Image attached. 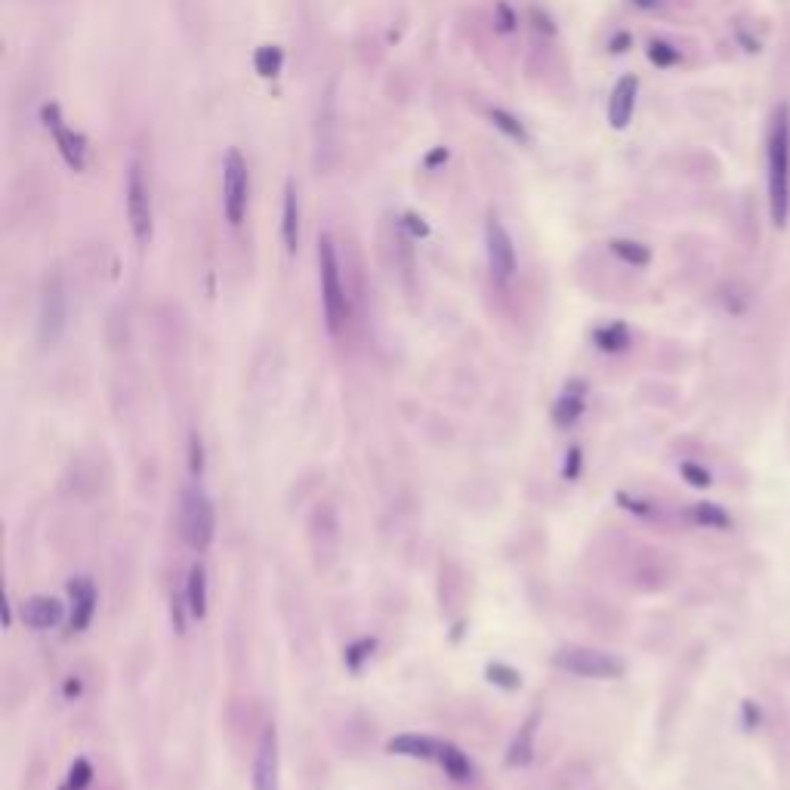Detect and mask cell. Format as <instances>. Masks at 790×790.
I'll use <instances>...</instances> for the list:
<instances>
[{
    "label": "cell",
    "instance_id": "25",
    "mask_svg": "<svg viewBox=\"0 0 790 790\" xmlns=\"http://www.w3.org/2000/svg\"><path fill=\"white\" fill-rule=\"evenodd\" d=\"M645 53H649V62L655 68H673L679 62V50L670 41H661V38L649 41V50H645Z\"/></svg>",
    "mask_w": 790,
    "mask_h": 790
},
{
    "label": "cell",
    "instance_id": "15",
    "mask_svg": "<svg viewBox=\"0 0 790 790\" xmlns=\"http://www.w3.org/2000/svg\"><path fill=\"white\" fill-rule=\"evenodd\" d=\"M389 753L395 757H408V760H436L439 753V741L426 738V735H395L389 744H386Z\"/></svg>",
    "mask_w": 790,
    "mask_h": 790
},
{
    "label": "cell",
    "instance_id": "31",
    "mask_svg": "<svg viewBox=\"0 0 790 790\" xmlns=\"http://www.w3.org/2000/svg\"><path fill=\"white\" fill-rule=\"evenodd\" d=\"M189 463H192V476L204 473V442L198 433H192V439H189Z\"/></svg>",
    "mask_w": 790,
    "mask_h": 790
},
{
    "label": "cell",
    "instance_id": "33",
    "mask_svg": "<svg viewBox=\"0 0 790 790\" xmlns=\"http://www.w3.org/2000/svg\"><path fill=\"white\" fill-rule=\"evenodd\" d=\"M402 226H405V229H408L414 238H426V235H429V226H426V220L420 217V213H414V210H411V213H405V223H402Z\"/></svg>",
    "mask_w": 790,
    "mask_h": 790
},
{
    "label": "cell",
    "instance_id": "23",
    "mask_svg": "<svg viewBox=\"0 0 790 790\" xmlns=\"http://www.w3.org/2000/svg\"><path fill=\"white\" fill-rule=\"evenodd\" d=\"M488 118H491V124H494L500 133L510 136L513 142H519V146H528V142H531V136H528L525 124H522L516 115H510V112H504V109H491V112H488Z\"/></svg>",
    "mask_w": 790,
    "mask_h": 790
},
{
    "label": "cell",
    "instance_id": "20",
    "mask_svg": "<svg viewBox=\"0 0 790 790\" xmlns=\"http://www.w3.org/2000/svg\"><path fill=\"white\" fill-rule=\"evenodd\" d=\"M254 68H257V75L272 81L281 75V68H284V50L278 44H263L254 50Z\"/></svg>",
    "mask_w": 790,
    "mask_h": 790
},
{
    "label": "cell",
    "instance_id": "39",
    "mask_svg": "<svg viewBox=\"0 0 790 790\" xmlns=\"http://www.w3.org/2000/svg\"><path fill=\"white\" fill-rule=\"evenodd\" d=\"M68 695H78L81 692V682H68V689H65Z\"/></svg>",
    "mask_w": 790,
    "mask_h": 790
},
{
    "label": "cell",
    "instance_id": "13",
    "mask_svg": "<svg viewBox=\"0 0 790 790\" xmlns=\"http://www.w3.org/2000/svg\"><path fill=\"white\" fill-rule=\"evenodd\" d=\"M68 596H71V618L68 627L71 633H84L96 615V587L90 578H75L68 584Z\"/></svg>",
    "mask_w": 790,
    "mask_h": 790
},
{
    "label": "cell",
    "instance_id": "21",
    "mask_svg": "<svg viewBox=\"0 0 790 790\" xmlns=\"http://www.w3.org/2000/svg\"><path fill=\"white\" fill-rule=\"evenodd\" d=\"M612 254L618 260H624L627 266H649L652 263V250L645 247L642 241H633V238H615L612 244Z\"/></svg>",
    "mask_w": 790,
    "mask_h": 790
},
{
    "label": "cell",
    "instance_id": "29",
    "mask_svg": "<svg viewBox=\"0 0 790 790\" xmlns=\"http://www.w3.org/2000/svg\"><path fill=\"white\" fill-rule=\"evenodd\" d=\"M494 25H497L500 34H513L516 25H519V16L513 13L510 4H504V0H500V4H494Z\"/></svg>",
    "mask_w": 790,
    "mask_h": 790
},
{
    "label": "cell",
    "instance_id": "2",
    "mask_svg": "<svg viewBox=\"0 0 790 790\" xmlns=\"http://www.w3.org/2000/svg\"><path fill=\"white\" fill-rule=\"evenodd\" d=\"M318 284H321V309H325L328 331L340 334L349 318V300L343 291L340 260H337V247L331 235L318 238Z\"/></svg>",
    "mask_w": 790,
    "mask_h": 790
},
{
    "label": "cell",
    "instance_id": "11",
    "mask_svg": "<svg viewBox=\"0 0 790 790\" xmlns=\"http://www.w3.org/2000/svg\"><path fill=\"white\" fill-rule=\"evenodd\" d=\"M636 99H639V78L636 75H624L615 87L612 96H608V124L615 130H627L636 112Z\"/></svg>",
    "mask_w": 790,
    "mask_h": 790
},
{
    "label": "cell",
    "instance_id": "1",
    "mask_svg": "<svg viewBox=\"0 0 790 790\" xmlns=\"http://www.w3.org/2000/svg\"><path fill=\"white\" fill-rule=\"evenodd\" d=\"M769 213L778 229L790 217V105H778L769 127Z\"/></svg>",
    "mask_w": 790,
    "mask_h": 790
},
{
    "label": "cell",
    "instance_id": "30",
    "mask_svg": "<svg viewBox=\"0 0 790 790\" xmlns=\"http://www.w3.org/2000/svg\"><path fill=\"white\" fill-rule=\"evenodd\" d=\"M679 473H682V479H686L689 485H695V488H710L713 485L710 470H704V466H698V463H682Z\"/></svg>",
    "mask_w": 790,
    "mask_h": 790
},
{
    "label": "cell",
    "instance_id": "18",
    "mask_svg": "<svg viewBox=\"0 0 790 790\" xmlns=\"http://www.w3.org/2000/svg\"><path fill=\"white\" fill-rule=\"evenodd\" d=\"M186 602H189V612L192 618H204L207 615V571L201 562H195L189 568V581H186Z\"/></svg>",
    "mask_w": 790,
    "mask_h": 790
},
{
    "label": "cell",
    "instance_id": "5",
    "mask_svg": "<svg viewBox=\"0 0 790 790\" xmlns=\"http://www.w3.org/2000/svg\"><path fill=\"white\" fill-rule=\"evenodd\" d=\"M127 220L133 229V238L139 244H149L155 235V210H152V192H149V179L139 161L130 164L127 170Z\"/></svg>",
    "mask_w": 790,
    "mask_h": 790
},
{
    "label": "cell",
    "instance_id": "28",
    "mask_svg": "<svg viewBox=\"0 0 790 790\" xmlns=\"http://www.w3.org/2000/svg\"><path fill=\"white\" fill-rule=\"evenodd\" d=\"M90 781H93V766L87 760H75V766L68 769L65 790H84V787H90Z\"/></svg>",
    "mask_w": 790,
    "mask_h": 790
},
{
    "label": "cell",
    "instance_id": "3",
    "mask_svg": "<svg viewBox=\"0 0 790 790\" xmlns=\"http://www.w3.org/2000/svg\"><path fill=\"white\" fill-rule=\"evenodd\" d=\"M179 531H183V541L198 553L213 544V534H217V513H213V500L198 485L186 488V494H183V507H179Z\"/></svg>",
    "mask_w": 790,
    "mask_h": 790
},
{
    "label": "cell",
    "instance_id": "7",
    "mask_svg": "<svg viewBox=\"0 0 790 790\" xmlns=\"http://www.w3.org/2000/svg\"><path fill=\"white\" fill-rule=\"evenodd\" d=\"M41 121H44V127L53 133V139H56V149H59V155H62V161L75 170V173H81L84 167H87V139L78 133V130H71L68 124H65V118H62V109L56 102H47L44 109H41Z\"/></svg>",
    "mask_w": 790,
    "mask_h": 790
},
{
    "label": "cell",
    "instance_id": "10",
    "mask_svg": "<svg viewBox=\"0 0 790 790\" xmlns=\"http://www.w3.org/2000/svg\"><path fill=\"white\" fill-rule=\"evenodd\" d=\"M68 318V300H65V287L62 278L53 275L44 284V297H41V334L44 340H56L65 328Z\"/></svg>",
    "mask_w": 790,
    "mask_h": 790
},
{
    "label": "cell",
    "instance_id": "17",
    "mask_svg": "<svg viewBox=\"0 0 790 790\" xmlns=\"http://www.w3.org/2000/svg\"><path fill=\"white\" fill-rule=\"evenodd\" d=\"M436 763L445 769V775H448L451 781H470V778H473V763H470V757H466V753H463L460 747L448 744V741H439Z\"/></svg>",
    "mask_w": 790,
    "mask_h": 790
},
{
    "label": "cell",
    "instance_id": "8",
    "mask_svg": "<svg viewBox=\"0 0 790 790\" xmlns=\"http://www.w3.org/2000/svg\"><path fill=\"white\" fill-rule=\"evenodd\" d=\"M485 257H488V272L497 284H507L516 275V247L507 232V226L500 223L494 213L485 223Z\"/></svg>",
    "mask_w": 790,
    "mask_h": 790
},
{
    "label": "cell",
    "instance_id": "22",
    "mask_svg": "<svg viewBox=\"0 0 790 790\" xmlns=\"http://www.w3.org/2000/svg\"><path fill=\"white\" fill-rule=\"evenodd\" d=\"M593 343L602 349V352H624L630 346V331L627 325H621V321H615V325H605L593 334Z\"/></svg>",
    "mask_w": 790,
    "mask_h": 790
},
{
    "label": "cell",
    "instance_id": "34",
    "mask_svg": "<svg viewBox=\"0 0 790 790\" xmlns=\"http://www.w3.org/2000/svg\"><path fill=\"white\" fill-rule=\"evenodd\" d=\"M618 504H624V510L636 513V516H652L655 510L645 504V500H636V497H627V494H618Z\"/></svg>",
    "mask_w": 790,
    "mask_h": 790
},
{
    "label": "cell",
    "instance_id": "19",
    "mask_svg": "<svg viewBox=\"0 0 790 790\" xmlns=\"http://www.w3.org/2000/svg\"><path fill=\"white\" fill-rule=\"evenodd\" d=\"M584 414V386L581 383H574L571 389H565V395L562 399L556 402V408H553V420H556V426H571L574 420H578Z\"/></svg>",
    "mask_w": 790,
    "mask_h": 790
},
{
    "label": "cell",
    "instance_id": "4",
    "mask_svg": "<svg viewBox=\"0 0 790 790\" xmlns=\"http://www.w3.org/2000/svg\"><path fill=\"white\" fill-rule=\"evenodd\" d=\"M553 664L565 673L584 676V679H618L624 676V661L590 645H562L553 655Z\"/></svg>",
    "mask_w": 790,
    "mask_h": 790
},
{
    "label": "cell",
    "instance_id": "12",
    "mask_svg": "<svg viewBox=\"0 0 790 790\" xmlns=\"http://www.w3.org/2000/svg\"><path fill=\"white\" fill-rule=\"evenodd\" d=\"M22 615V624L31 627V630H50L56 624H62L65 618V605L56 599V596H28L19 608Z\"/></svg>",
    "mask_w": 790,
    "mask_h": 790
},
{
    "label": "cell",
    "instance_id": "27",
    "mask_svg": "<svg viewBox=\"0 0 790 790\" xmlns=\"http://www.w3.org/2000/svg\"><path fill=\"white\" fill-rule=\"evenodd\" d=\"M374 649H377V642H374L371 636L352 642L349 649H346V667H349V670H358V667H362V664L374 655Z\"/></svg>",
    "mask_w": 790,
    "mask_h": 790
},
{
    "label": "cell",
    "instance_id": "32",
    "mask_svg": "<svg viewBox=\"0 0 790 790\" xmlns=\"http://www.w3.org/2000/svg\"><path fill=\"white\" fill-rule=\"evenodd\" d=\"M741 713H744V729H747V732L760 729L763 713H760V704H757V701H744V704H741Z\"/></svg>",
    "mask_w": 790,
    "mask_h": 790
},
{
    "label": "cell",
    "instance_id": "16",
    "mask_svg": "<svg viewBox=\"0 0 790 790\" xmlns=\"http://www.w3.org/2000/svg\"><path fill=\"white\" fill-rule=\"evenodd\" d=\"M537 723H541V716L531 713L528 720L522 723L519 735L513 738V744H510V750H507V763H510L513 769H525V766L534 760V738H537Z\"/></svg>",
    "mask_w": 790,
    "mask_h": 790
},
{
    "label": "cell",
    "instance_id": "9",
    "mask_svg": "<svg viewBox=\"0 0 790 790\" xmlns=\"http://www.w3.org/2000/svg\"><path fill=\"white\" fill-rule=\"evenodd\" d=\"M254 790H281V766H278V732L266 726L257 753H254Z\"/></svg>",
    "mask_w": 790,
    "mask_h": 790
},
{
    "label": "cell",
    "instance_id": "14",
    "mask_svg": "<svg viewBox=\"0 0 790 790\" xmlns=\"http://www.w3.org/2000/svg\"><path fill=\"white\" fill-rule=\"evenodd\" d=\"M281 238L287 254H297L300 250V192L297 186L287 179L284 183V207H281Z\"/></svg>",
    "mask_w": 790,
    "mask_h": 790
},
{
    "label": "cell",
    "instance_id": "38",
    "mask_svg": "<svg viewBox=\"0 0 790 790\" xmlns=\"http://www.w3.org/2000/svg\"><path fill=\"white\" fill-rule=\"evenodd\" d=\"M630 4L636 7V10H658L664 0H630Z\"/></svg>",
    "mask_w": 790,
    "mask_h": 790
},
{
    "label": "cell",
    "instance_id": "36",
    "mask_svg": "<svg viewBox=\"0 0 790 790\" xmlns=\"http://www.w3.org/2000/svg\"><path fill=\"white\" fill-rule=\"evenodd\" d=\"M568 457H571V463L565 460V476H568V479H574V476H578V466H581V451H578V448H571V454H568Z\"/></svg>",
    "mask_w": 790,
    "mask_h": 790
},
{
    "label": "cell",
    "instance_id": "37",
    "mask_svg": "<svg viewBox=\"0 0 790 790\" xmlns=\"http://www.w3.org/2000/svg\"><path fill=\"white\" fill-rule=\"evenodd\" d=\"M442 161H448V149H436L433 155H429V158H426V167H429V170H436V167H439Z\"/></svg>",
    "mask_w": 790,
    "mask_h": 790
},
{
    "label": "cell",
    "instance_id": "35",
    "mask_svg": "<svg viewBox=\"0 0 790 790\" xmlns=\"http://www.w3.org/2000/svg\"><path fill=\"white\" fill-rule=\"evenodd\" d=\"M630 44H633V38H630L627 31H621V34H615V38H612V44H608V50H612V53H627V50H630Z\"/></svg>",
    "mask_w": 790,
    "mask_h": 790
},
{
    "label": "cell",
    "instance_id": "26",
    "mask_svg": "<svg viewBox=\"0 0 790 790\" xmlns=\"http://www.w3.org/2000/svg\"><path fill=\"white\" fill-rule=\"evenodd\" d=\"M488 679L494 682V686L507 689V692L522 689V676L513 667H507V664H488Z\"/></svg>",
    "mask_w": 790,
    "mask_h": 790
},
{
    "label": "cell",
    "instance_id": "24",
    "mask_svg": "<svg viewBox=\"0 0 790 790\" xmlns=\"http://www.w3.org/2000/svg\"><path fill=\"white\" fill-rule=\"evenodd\" d=\"M689 519L701 528H732V516L723 510V507H716V504H695L689 510Z\"/></svg>",
    "mask_w": 790,
    "mask_h": 790
},
{
    "label": "cell",
    "instance_id": "6",
    "mask_svg": "<svg viewBox=\"0 0 790 790\" xmlns=\"http://www.w3.org/2000/svg\"><path fill=\"white\" fill-rule=\"evenodd\" d=\"M250 195V170L238 149H229L223 161V213L229 226H241Z\"/></svg>",
    "mask_w": 790,
    "mask_h": 790
}]
</instances>
